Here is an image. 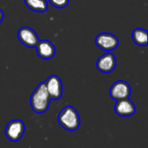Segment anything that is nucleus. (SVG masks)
Returning <instances> with one entry per match:
<instances>
[{"label":"nucleus","mask_w":148,"mask_h":148,"mask_svg":"<svg viewBox=\"0 0 148 148\" xmlns=\"http://www.w3.org/2000/svg\"><path fill=\"white\" fill-rule=\"evenodd\" d=\"M35 48L38 56L44 60L53 58L56 54V48L54 43L48 40H39Z\"/></svg>","instance_id":"nucleus-9"},{"label":"nucleus","mask_w":148,"mask_h":148,"mask_svg":"<svg viewBox=\"0 0 148 148\" xmlns=\"http://www.w3.org/2000/svg\"><path fill=\"white\" fill-rule=\"evenodd\" d=\"M49 3L57 9H62L65 8L68 4L69 0H49Z\"/></svg>","instance_id":"nucleus-13"},{"label":"nucleus","mask_w":148,"mask_h":148,"mask_svg":"<svg viewBox=\"0 0 148 148\" xmlns=\"http://www.w3.org/2000/svg\"><path fill=\"white\" fill-rule=\"evenodd\" d=\"M114 111L119 116L128 117L135 114L136 107L134 103L132 101H130L129 98H127V99L117 101L114 107Z\"/></svg>","instance_id":"nucleus-10"},{"label":"nucleus","mask_w":148,"mask_h":148,"mask_svg":"<svg viewBox=\"0 0 148 148\" xmlns=\"http://www.w3.org/2000/svg\"><path fill=\"white\" fill-rule=\"evenodd\" d=\"M44 82L51 101L59 100L62 95V82L61 78L56 75H52Z\"/></svg>","instance_id":"nucleus-6"},{"label":"nucleus","mask_w":148,"mask_h":148,"mask_svg":"<svg viewBox=\"0 0 148 148\" xmlns=\"http://www.w3.org/2000/svg\"><path fill=\"white\" fill-rule=\"evenodd\" d=\"M50 97L46 88L45 82H41L36 88L30 96V105L33 111L36 114L46 112L50 104Z\"/></svg>","instance_id":"nucleus-1"},{"label":"nucleus","mask_w":148,"mask_h":148,"mask_svg":"<svg viewBox=\"0 0 148 148\" xmlns=\"http://www.w3.org/2000/svg\"><path fill=\"white\" fill-rule=\"evenodd\" d=\"M25 125L21 120H13L10 121L5 128V135L12 142L18 141L23 135Z\"/></svg>","instance_id":"nucleus-3"},{"label":"nucleus","mask_w":148,"mask_h":148,"mask_svg":"<svg viewBox=\"0 0 148 148\" xmlns=\"http://www.w3.org/2000/svg\"><path fill=\"white\" fill-rule=\"evenodd\" d=\"M95 44L107 52L114 50L119 45V39L116 36L111 33H101L95 38Z\"/></svg>","instance_id":"nucleus-4"},{"label":"nucleus","mask_w":148,"mask_h":148,"mask_svg":"<svg viewBox=\"0 0 148 148\" xmlns=\"http://www.w3.org/2000/svg\"><path fill=\"white\" fill-rule=\"evenodd\" d=\"M96 67L97 69L102 73H110L116 67V58L114 54L107 52L98 58L96 62Z\"/></svg>","instance_id":"nucleus-8"},{"label":"nucleus","mask_w":148,"mask_h":148,"mask_svg":"<svg viewBox=\"0 0 148 148\" xmlns=\"http://www.w3.org/2000/svg\"><path fill=\"white\" fill-rule=\"evenodd\" d=\"M17 37L20 42L28 48H35L39 42V38L36 31L27 26H23L18 29Z\"/></svg>","instance_id":"nucleus-7"},{"label":"nucleus","mask_w":148,"mask_h":148,"mask_svg":"<svg viewBox=\"0 0 148 148\" xmlns=\"http://www.w3.org/2000/svg\"><path fill=\"white\" fill-rule=\"evenodd\" d=\"M109 95L110 97L115 101L127 99L131 95V87L124 81H117L111 86Z\"/></svg>","instance_id":"nucleus-5"},{"label":"nucleus","mask_w":148,"mask_h":148,"mask_svg":"<svg viewBox=\"0 0 148 148\" xmlns=\"http://www.w3.org/2000/svg\"><path fill=\"white\" fill-rule=\"evenodd\" d=\"M26 6L36 12H45L48 10V3L46 0H24Z\"/></svg>","instance_id":"nucleus-12"},{"label":"nucleus","mask_w":148,"mask_h":148,"mask_svg":"<svg viewBox=\"0 0 148 148\" xmlns=\"http://www.w3.org/2000/svg\"><path fill=\"white\" fill-rule=\"evenodd\" d=\"M59 124L68 131H75L81 125V119L78 112L72 106H66L58 114Z\"/></svg>","instance_id":"nucleus-2"},{"label":"nucleus","mask_w":148,"mask_h":148,"mask_svg":"<svg viewBox=\"0 0 148 148\" xmlns=\"http://www.w3.org/2000/svg\"><path fill=\"white\" fill-rule=\"evenodd\" d=\"M147 35L148 32L147 29L138 28V29H134V31L132 33V38L137 45L147 46L148 43Z\"/></svg>","instance_id":"nucleus-11"},{"label":"nucleus","mask_w":148,"mask_h":148,"mask_svg":"<svg viewBox=\"0 0 148 148\" xmlns=\"http://www.w3.org/2000/svg\"><path fill=\"white\" fill-rule=\"evenodd\" d=\"M3 16H4V14H3V10H0V23H1V22L3 21Z\"/></svg>","instance_id":"nucleus-14"}]
</instances>
